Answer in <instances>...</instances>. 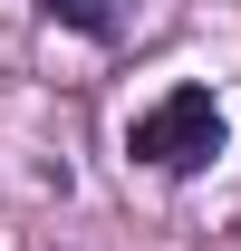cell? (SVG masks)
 Masks as SVG:
<instances>
[{
  "label": "cell",
  "mask_w": 241,
  "mask_h": 251,
  "mask_svg": "<svg viewBox=\"0 0 241 251\" xmlns=\"http://www.w3.org/2000/svg\"><path fill=\"white\" fill-rule=\"evenodd\" d=\"M135 164H154V174H203L212 155H222V106H212V87H174L154 97L145 116H135Z\"/></svg>",
  "instance_id": "6da1fadb"
},
{
  "label": "cell",
  "mask_w": 241,
  "mask_h": 251,
  "mask_svg": "<svg viewBox=\"0 0 241 251\" xmlns=\"http://www.w3.org/2000/svg\"><path fill=\"white\" fill-rule=\"evenodd\" d=\"M48 20H68V29H87V39H106L116 29V0H39Z\"/></svg>",
  "instance_id": "7a4b0ae2"
}]
</instances>
